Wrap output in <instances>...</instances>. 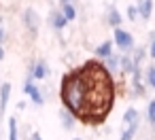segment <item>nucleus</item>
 Segmentation results:
<instances>
[{"label": "nucleus", "instance_id": "39448f33", "mask_svg": "<svg viewBox=\"0 0 155 140\" xmlns=\"http://www.w3.org/2000/svg\"><path fill=\"white\" fill-rule=\"evenodd\" d=\"M49 74H51V68L45 60H32L28 64V74L26 77H30L32 81H45V79H49Z\"/></svg>", "mask_w": 155, "mask_h": 140}, {"label": "nucleus", "instance_id": "b1692460", "mask_svg": "<svg viewBox=\"0 0 155 140\" xmlns=\"http://www.w3.org/2000/svg\"><path fill=\"white\" fill-rule=\"evenodd\" d=\"M147 51H149V60H151V62H155V32H151V34H149Z\"/></svg>", "mask_w": 155, "mask_h": 140}, {"label": "nucleus", "instance_id": "aec40b11", "mask_svg": "<svg viewBox=\"0 0 155 140\" xmlns=\"http://www.w3.org/2000/svg\"><path fill=\"white\" fill-rule=\"evenodd\" d=\"M9 140H21L19 138V125H17V117H9Z\"/></svg>", "mask_w": 155, "mask_h": 140}, {"label": "nucleus", "instance_id": "f8f14e48", "mask_svg": "<svg viewBox=\"0 0 155 140\" xmlns=\"http://www.w3.org/2000/svg\"><path fill=\"white\" fill-rule=\"evenodd\" d=\"M11 91H13V85L9 81L0 83V117L7 112V106H9V100H11Z\"/></svg>", "mask_w": 155, "mask_h": 140}, {"label": "nucleus", "instance_id": "6ab92c4d", "mask_svg": "<svg viewBox=\"0 0 155 140\" xmlns=\"http://www.w3.org/2000/svg\"><path fill=\"white\" fill-rule=\"evenodd\" d=\"M130 91H132V98H147V85L144 83H130Z\"/></svg>", "mask_w": 155, "mask_h": 140}, {"label": "nucleus", "instance_id": "a878e982", "mask_svg": "<svg viewBox=\"0 0 155 140\" xmlns=\"http://www.w3.org/2000/svg\"><path fill=\"white\" fill-rule=\"evenodd\" d=\"M28 140H43V136H41V132H36V129H34V132L28 136Z\"/></svg>", "mask_w": 155, "mask_h": 140}, {"label": "nucleus", "instance_id": "9d476101", "mask_svg": "<svg viewBox=\"0 0 155 140\" xmlns=\"http://www.w3.org/2000/svg\"><path fill=\"white\" fill-rule=\"evenodd\" d=\"M121 123H123V127H134V125H140V110H138L136 106H127V108L123 110Z\"/></svg>", "mask_w": 155, "mask_h": 140}, {"label": "nucleus", "instance_id": "ddd939ff", "mask_svg": "<svg viewBox=\"0 0 155 140\" xmlns=\"http://www.w3.org/2000/svg\"><path fill=\"white\" fill-rule=\"evenodd\" d=\"M60 125L66 129V132H72L74 129V125H77V117L68 110V108H60Z\"/></svg>", "mask_w": 155, "mask_h": 140}, {"label": "nucleus", "instance_id": "c85d7f7f", "mask_svg": "<svg viewBox=\"0 0 155 140\" xmlns=\"http://www.w3.org/2000/svg\"><path fill=\"white\" fill-rule=\"evenodd\" d=\"M72 140H85V138H72Z\"/></svg>", "mask_w": 155, "mask_h": 140}, {"label": "nucleus", "instance_id": "bb28decb", "mask_svg": "<svg viewBox=\"0 0 155 140\" xmlns=\"http://www.w3.org/2000/svg\"><path fill=\"white\" fill-rule=\"evenodd\" d=\"M5 55H7V53H5V47H2V45H0V62H2V60H5Z\"/></svg>", "mask_w": 155, "mask_h": 140}, {"label": "nucleus", "instance_id": "393cba45", "mask_svg": "<svg viewBox=\"0 0 155 140\" xmlns=\"http://www.w3.org/2000/svg\"><path fill=\"white\" fill-rule=\"evenodd\" d=\"M7 43V30H5V24H2V17H0V45L5 47Z\"/></svg>", "mask_w": 155, "mask_h": 140}, {"label": "nucleus", "instance_id": "0eeeda50", "mask_svg": "<svg viewBox=\"0 0 155 140\" xmlns=\"http://www.w3.org/2000/svg\"><path fill=\"white\" fill-rule=\"evenodd\" d=\"M47 24H49V28H51V30L62 32V30H66L68 19H66V17L62 15V11L55 7V9H51V11H49V15H47Z\"/></svg>", "mask_w": 155, "mask_h": 140}, {"label": "nucleus", "instance_id": "9b49d317", "mask_svg": "<svg viewBox=\"0 0 155 140\" xmlns=\"http://www.w3.org/2000/svg\"><path fill=\"white\" fill-rule=\"evenodd\" d=\"M104 19H106V26H110L113 30L121 28V21H123L119 9H117L115 5H108V7H106V15H104Z\"/></svg>", "mask_w": 155, "mask_h": 140}, {"label": "nucleus", "instance_id": "7ed1b4c3", "mask_svg": "<svg viewBox=\"0 0 155 140\" xmlns=\"http://www.w3.org/2000/svg\"><path fill=\"white\" fill-rule=\"evenodd\" d=\"M113 43L115 47L119 49V53H132L136 49V43H134V34L125 28H117L113 30Z\"/></svg>", "mask_w": 155, "mask_h": 140}, {"label": "nucleus", "instance_id": "dca6fc26", "mask_svg": "<svg viewBox=\"0 0 155 140\" xmlns=\"http://www.w3.org/2000/svg\"><path fill=\"white\" fill-rule=\"evenodd\" d=\"M130 55H132V62H134V66H136V68H142V66H144V62L149 60V51H147V47H142V45H140V47H136Z\"/></svg>", "mask_w": 155, "mask_h": 140}, {"label": "nucleus", "instance_id": "f3484780", "mask_svg": "<svg viewBox=\"0 0 155 140\" xmlns=\"http://www.w3.org/2000/svg\"><path fill=\"white\" fill-rule=\"evenodd\" d=\"M134 62H132V55L130 53H121V74L123 77H130L134 72Z\"/></svg>", "mask_w": 155, "mask_h": 140}, {"label": "nucleus", "instance_id": "2eb2a0df", "mask_svg": "<svg viewBox=\"0 0 155 140\" xmlns=\"http://www.w3.org/2000/svg\"><path fill=\"white\" fill-rule=\"evenodd\" d=\"M104 64V68L108 70V74H121V53H113L108 60H104L102 62Z\"/></svg>", "mask_w": 155, "mask_h": 140}, {"label": "nucleus", "instance_id": "6e6552de", "mask_svg": "<svg viewBox=\"0 0 155 140\" xmlns=\"http://www.w3.org/2000/svg\"><path fill=\"white\" fill-rule=\"evenodd\" d=\"M113 53H115V43H113V38H106V41L98 43V45H96V49H94V55H96V60H98V62L108 60Z\"/></svg>", "mask_w": 155, "mask_h": 140}, {"label": "nucleus", "instance_id": "4468645a", "mask_svg": "<svg viewBox=\"0 0 155 140\" xmlns=\"http://www.w3.org/2000/svg\"><path fill=\"white\" fill-rule=\"evenodd\" d=\"M136 9H138L140 21H149L153 15V0H136Z\"/></svg>", "mask_w": 155, "mask_h": 140}, {"label": "nucleus", "instance_id": "f03ea898", "mask_svg": "<svg viewBox=\"0 0 155 140\" xmlns=\"http://www.w3.org/2000/svg\"><path fill=\"white\" fill-rule=\"evenodd\" d=\"M60 100H62L64 108H68L77 119H81L85 115V108H87V74H85V68H74L62 77Z\"/></svg>", "mask_w": 155, "mask_h": 140}, {"label": "nucleus", "instance_id": "5701e85b", "mask_svg": "<svg viewBox=\"0 0 155 140\" xmlns=\"http://www.w3.org/2000/svg\"><path fill=\"white\" fill-rule=\"evenodd\" d=\"M125 17H127V21H134V24H136V19H140L136 5H127V9H125Z\"/></svg>", "mask_w": 155, "mask_h": 140}, {"label": "nucleus", "instance_id": "412c9836", "mask_svg": "<svg viewBox=\"0 0 155 140\" xmlns=\"http://www.w3.org/2000/svg\"><path fill=\"white\" fill-rule=\"evenodd\" d=\"M144 112H147V121H149V125L155 129V98L147 102V110H144Z\"/></svg>", "mask_w": 155, "mask_h": 140}, {"label": "nucleus", "instance_id": "4be33fe9", "mask_svg": "<svg viewBox=\"0 0 155 140\" xmlns=\"http://www.w3.org/2000/svg\"><path fill=\"white\" fill-rule=\"evenodd\" d=\"M140 125H134V127H121V134H119V140H132L136 134H138Z\"/></svg>", "mask_w": 155, "mask_h": 140}, {"label": "nucleus", "instance_id": "20e7f679", "mask_svg": "<svg viewBox=\"0 0 155 140\" xmlns=\"http://www.w3.org/2000/svg\"><path fill=\"white\" fill-rule=\"evenodd\" d=\"M21 24H24L26 32L34 38V36L38 34V30H41L43 19H41V15H38V11H36L34 7H26V9L21 11Z\"/></svg>", "mask_w": 155, "mask_h": 140}, {"label": "nucleus", "instance_id": "cd10ccee", "mask_svg": "<svg viewBox=\"0 0 155 140\" xmlns=\"http://www.w3.org/2000/svg\"><path fill=\"white\" fill-rule=\"evenodd\" d=\"M24 108H26V102H24V100H21V102H17V110H24Z\"/></svg>", "mask_w": 155, "mask_h": 140}, {"label": "nucleus", "instance_id": "1a4fd4ad", "mask_svg": "<svg viewBox=\"0 0 155 140\" xmlns=\"http://www.w3.org/2000/svg\"><path fill=\"white\" fill-rule=\"evenodd\" d=\"M77 2H79V0H58V9H60L62 15L68 19V24L74 21L77 15H79V11H77Z\"/></svg>", "mask_w": 155, "mask_h": 140}, {"label": "nucleus", "instance_id": "f257e3e1", "mask_svg": "<svg viewBox=\"0 0 155 140\" xmlns=\"http://www.w3.org/2000/svg\"><path fill=\"white\" fill-rule=\"evenodd\" d=\"M83 68L87 74V108L81 119L83 123H102L115 100L113 79L104 64L98 60L85 62Z\"/></svg>", "mask_w": 155, "mask_h": 140}, {"label": "nucleus", "instance_id": "423d86ee", "mask_svg": "<svg viewBox=\"0 0 155 140\" xmlns=\"http://www.w3.org/2000/svg\"><path fill=\"white\" fill-rule=\"evenodd\" d=\"M24 93L26 96H30V100H32V104L34 106H43L45 104V93H43V89L30 79V77H26V81H24Z\"/></svg>", "mask_w": 155, "mask_h": 140}, {"label": "nucleus", "instance_id": "a211bd4d", "mask_svg": "<svg viewBox=\"0 0 155 140\" xmlns=\"http://www.w3.org/2000/svg\"><path fill=\"white\" fill-rule=\"evenodd\" d=\"M144 85L147 89H155V62H151L144 68Z\"/></svg>", "mask_w": 155, "mask_h": 140}]
</instances>
